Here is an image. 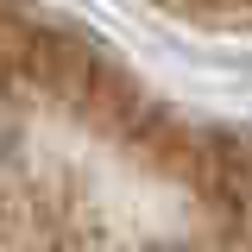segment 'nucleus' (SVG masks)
Segmentation results:
<instances>
[{"label":"nucleus","instance_id":"nucleus-1","mask_svg":"<svg viewBox=\"0 0 252 252\" xmlns=\"http://www.w3.org/2000/svg\"><path fill=\"white\" fill-rule=\"evenodd\" d=\"M0 252H252V139L0 0Z\"/></svg>","mask_w":252,"mask_h":252}]
</instances>
